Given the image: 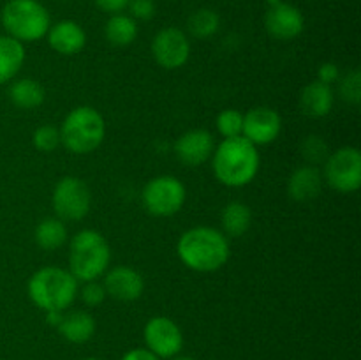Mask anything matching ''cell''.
Listing matches in <instances>:
<instances>
[{
    "label": "cell",
    "instance_id": "6da1fadb",
    "mask_svg": "<svg viewBox=\"0 0 361 360\" xmlns=\"http://www.w3.org/2000/svg\"><path fill=\"white\" fill-rule=\"evenodd\" d=\"M180 261L201 274L217 272L231 256L229 240L221 229L212 226H194L182 233L176 244Z\"/></svg>",
    "mask_w": 361,
    "mask_h": 360
},
{
    "label": "cell",
    "instance_id": "7a4b0ae2",
    "mask_svg": "<svg viewBox=\"0 0 361 360\" xmlns=\"http://www.w3.org/2000/svg\"><path fill=\"white\" fill-rule=\"evenodd\" d=\"M261 157L256 145L243 136L226 138L215 145L212 154V169L222 186L245 187L256 179L259 172Z\"/></svg>",
    "mask_w": 361,
    "mask_h": 360
},
{
    "label": "cell",
    "instance_id": "3957f363",
    "mask_svg": "<svg viewBox=\"0 0 361 360\" xmlns=\"http://www.w3.org/2000/svg\"><path fill=\"white\" fill-rule=\"evenodd\" d=\"M80 282L69 270L48 265L30 275L27 284L32 304L44 313H63L78 299Z\"/></svg>",
    "mask_w": 361,
    "mask_h": 360
},
{
    "label": "cell",
    "instance_id": "277c9868",
    "mask_svg": "<svg viewBox=\"0 0 361 360\" xmlns=\"http://www.w3.org/2000/svg\"><path fill=\"white\" fill-rule=\"evenodd\" d=\"M111 261V247L97 229H81L69 242V272L78 282L97 281Z\"/></svg>",
    "mask_w": 361,
    "mask_h": 360
},
{
    "label": "cell",
    "instance_id": "5b68a950",
    "mask_svg": "<svg viewBox=\"0 0 361 360\" xmlns=\"http://www.w3.org/2000/svg\"><path fill=\"white\" fill-rule=\"evenodd\" d=\"M60 143L76 155H87L97 150L106 138V120L94 106H76L63 119Z\"/></svg>",
    "mask_w": 361,
    "mask_h": 360
},
{
    "label": "cell",
    "instance_id": "8992f818",
    "mask_svg": "<svg viewBox=\"0 0 361 360\" xmlns=\"http://www.w3.org/2000/svg\"><path fill=\"white\" fill-rule=\"evenodd\" d=\"M0 23L6 35L25 44L46 37L51 16L39 0H7L0 11Z\"/></svg>",
    "mask_w": 361,
    "mask_h": 360
},
{
    "label": "cell",
    "instance_id": "52a82bcc",
    "mask_svg": "<svg viewBox=\"0 0 361 360\" xmlns=\"http://www.w3.org/2000/svg\"><path fill=\"white\" fill-rule=\"evenodd\" d=\"M187 200V189L173 175H159L148 180L141 191V203L155 217H169L182 210Z\"/></svg>",
    "mask_w": 361,
    "mask_h": 360
},
{
    "label": "cell",
    "instance_id": "ba28073f",
    "mask_svg": "<svg viewBox=\"0 0 361 360\" xmlns=\"http://www.w3.org/2000/svg\"><path fill=\"white\" fill-rule=\"evenodd\" d=\"M321 173L324 182L337 193H356L361 186V152L351 145L330 152Z\"/></svg>",
    "mask_w": 361,
    "mask_h": 360
},
{
    "label": "cell",
    "instance_id": "9c48e42d",
    "mask_svg": "<svg viewBox=\"0 0 361 360\" xmlns=\"http://www.w3.org/2000/svg\"><path fill=\"white\" fill-rule=\"evenodd\" d=\"M51 205L56 217L63 222L81 221L87 217L92 207L90 187L80 176H63L53 189Z\"/></svg>",
    "mask_w": 361,
    "mask_h": 360
},
{
    "label": "cell",
    "instance_id": "30bf717a",
    "mask_svg": "<svg viewBox=\"0 0 361 360\" xmlns=\"http://www.w3.org/2000/svg\"><path fill=\"white\" fill-rule=\"evenodd\" d=\"M152 55H154L155 62L164 69H180L190 59L189 35L176 27L162 28L152 41Z\"/></svg>",
    "mask_w": 361,
    "mask_h": 360
},
{
    "label": "cell",
    "instance_id": "8fae6325",
    "mask_svg": "<svg viewBox=\"0 0 361 360\" xmlns=\"http://www.w3.org/2000/svg\"><path fill=\"white\" fill-rule=\"evenodd\" d=\"M145 348L159 359H173L183 348L182 328L168 316H154L143 328Z\"/></svg>",
    "mask_w": 361,
    "mask_h": 360
},
{
    "label": "cell",
    "instance_id": "7c38bea8",
    "mask_svg": "<svg viewBox=\"0 0 361 360\" xmlns=\"http://www.w3.org/2000/svg\"><path fill=\"white\" fill-rule=\"evenodd\" d=\"M281 131L282 116L279 115L277 109L268 108V106H257V108L243 113L242 136L256 147L274 143L281 136Z\"/></svg>",
    "mask_w": 361,
    "mask_h": 360
},
{
    "label": "cell",
    "instance_id": "4fadbf2b",
    "mask_svg": "<svg viewBox=\"0 0 361 360\" xmlns=\"http://www.w3.org/2000/svg\"><path fill=\"white\" fill-rule=\"evenodd\" d=\"M264 27L271 37L279 39V41H293L305 28V18L298 7L288 2H281L267 11Z\"/></svg>",
    "mask_w": 361,
    "mask_h": 360
},
{
    "label": "cell",
    "instance_id": "5bb4252c",
    "mask_svg": "<svg viewBox=\"0 0 361 360\" xmlns=\"http://www.w3.org/2000/svg\"><path fill=\"white\" fill-rule=\"evenodd\" d=\"M102 277H104L102 284H104L108 296L120 300V302H134L145 292L143 275L136 268L127 267V265L108 268Z\"/></svg>",
    "mask_w": 361,
    "mask_h": 360
},
{
    "label": "cell",
    "instance_id": "9a60e30c",
    "mask_svg": "<svg viewBox=\"0 0 361 360\" xmlns=\"http://www.w3.org/2000/svg\"><path fill=\"white\" fill-rule=\"evenodd\" d=\"M215 150L214 134L207 129H189L175 141V154L190 168L204 164Z\"/></svg>",
    "mask_w": 361,
    "mask_h": 360
},
{
    "label": "cell",
    "instance_id": "2e32d148",
    "mask_svg": "<svg viewBox=\"0 0 361 360\" xmlns=\"http://www.w3.org/2000/svg\"><path fill=\"white\" fill-rule=\"evenodd\" d=\"M46 39L53 52H56L59 55L73 56L80 53L87 44V32L78 21L62 20L49 27Z\"/></svg>",
    "mask_w": 361,
    "mask_h": 360
},
{
    "label": "cell",
    "instance_id": "e0dca14e",
    "mask_svg": "<svg viewBox=\"0 0 361 360\" xmlns=\"http://www.w3.org/2000/svg\"><path fill=\"white\" fill-rule=\"evenodd\" d=\"M323 173L317 166L303 164L291 173L288 180V194L295 201L316 200L323 191Z\"/></svg>",
    "mask_w": 361,
    "mask_h": 360
},
{
    "label": "cell",
    "instance_id": "ac0fdd59",
    "mask_svg": "<svg viewBox=\"0 0 361 360\" xmlns=\"http://www.w3.org/2000/svg\"><path fill=\"white\" fill-rule=\"evenodd\" d=\"M334 88L323 81H310L300 94V109L310 119H323L334 109Z\"/></svg>",
    "mask_w": 361,
    "mask_h": 360
},
{
    "label": "cell",
    "instance_id": "d6986e66",
    "mask_svg": "<svg viewBox=\"0 0 361 360\" xmlns=\"http://www.w3.org/2000/svg\"><path fill=\"white\" fill-rule=\"evenodd\" d=\"M95 327L97 325H95L94 316L90 313H87V311H69V313H63L56 330L66 341L73 342V344H83V342L90 341L94 337Z\"/></svg>",
    "mask_w": 361,
    "mask_h": 360
},
{
    "label": "cell",
    "instance_id": "ffe728a7",
    "mask_svg": "<svg viewBox=\"0 0 361 360\" xmlns=\"http://www.w3.org/2000/svg\"><path fill=\"white\" fill-rule=\"evenodd\" d=\"M25 46L9 35H0V85H6L16 78L25 64Z\"/></svg>",
    "mask_w": 361,
    "mask_h": 360
},
{
    "label": "cell",
    "instance_id": "44dd1931",
    "mask_svg": "<svg viewBox=\"0 0 361 360\" xmlns=\"http://www.w3.org/2000/svg\"><path fill=\"white\" fill-rule=\"evenodd\" d=\"M7 95L16 108L35 109L44 102L46 92L34 78H20V80H13Z\"/></svg>",
    "mask_w": 361,
    "mask_h": 360
},
{
    "label": "cell",
    "instance_id": "7402d4cb",
    "mask_svg": "<svg viewBox=\"0 0 361 360\" xmlns=\"http://www.w3.org/2000/svg\"><path fill=\"white\" fill-rule=\"evenodd\" d=\"M222 222V233L231 239H238V236L245 235L252 224V210L243 201H229L224 207L221 214Z\"/></svg>",
    "mask_w": 361,
    "mask_h": 360
},
{
    "label": "cell",
    "instance_id": "603a6c76",
    "mask_svg": "<svg viewBox=\"0 0 361 360\" xmlns=\"http://www.w3.org/2000/svg\"><path fill=\"white\" fill-rule=\"evenodd\" d=\"M34 239L41 249L56 251L66 246V242L69 240V232L62 219L44 217L35 226Z\"/></svg>",
    "mask_w": 361,
    "mask_h": 360
},
{
    "label": "cell",
    "instance_id": "cb8c5ba5",
    "mask_svg": "<svg viewBox=\"0 0 361 360\" xmlns=\"http://www.w3.org/2000/svg\"><path fill=\"white\" fill-rule=\"evenodd\" d=\"M137 32H140L137 21L123 13L111 14L104 25V35L108 42H111L113 46H118V48L133 44L137 37Z\"/></svg>",
    "mask_w": 361,
    "mask_h": 360
},
{
    "label": "cell",
    "instance_id": "d4e9b609",
    "mask_svg": "<svg viewBox=\"0 0 361 360\" xmlns=\"http://www.w3.org/2000/svg\"><path fill=\"white\" fill-rule=\"evenodd\" d=\"M221 28V16L214 9H197L187 20V32L194 39H210Z\"/></svg>",
    "mask_w": 361,
    "mask_h": 360
},
{
    "label": "cell",
    "instance_id": "484cf974",
    "mask_svg": "<svg viewBox=\"0 0 361 360\" xmlns=\"http://www.w3.org/2000/svg\"><path fill=\"white\" fill-rule=\"evenodd\" d=\"M215 126H217L219 134L222 138H236L242 136L243 129V113L238 112V109H222L217 115V120H215Z\"/></svg>",
    "mask_w": 361,
    "mask_h": 360
},
{
    "label": "cell",
    "instance_id": "4316f807",
    "mask_svg": "<svg viewBox=\"0 0 361 360\" xmlns=\"http://www.w3.org/2000/svg\"><path fill=\"white\" fill-rule=\"evenodd\" d=\"M338 94L342 101L349 102L353 106H358L361 102V73L358 69L349 71L348 74L338 78Z\"/></svg>",
    "mask_w": 361,
    "mask_h": 360
},
{
    "label": "cell",
    "instance_id": "83f0119b",
    "mask_svg": "<svg viewBox=\"0 0 361 360\" xmlns=\"http://www.w3.org/2000/svg\"><path fill=\"white\" fill-rule=\"evenodd\" d=\"M32 145H34L39 152H44V154L56 150V148L62 145L60 143L59 127L49 126V124L37 127V129L32 133Z\"/></svg>",
    "mask_w": 361,
    "mask_h": 360
},
{
    "label": "cell",
    "instance_id": "f1b7e54d",
    "mask_svg": "<svg viewBox=\"0 0 361 360\" xmlns=\"http://www.w3.org/2000/svg\"><path fill=\"white\" fill-rule=\"evenodd\" d=\"M302 155L310 166L324 164V161L330 155V148L328 143L321 136H309L302 143Z\"/></svg>",
    "mask_w": 361,
    "mask_h": 360
},
{
    "label": "cell",
    "instance_id": "f546056e",
    "mask_svg": "<svg viewBox=\"0 0 361 360\" xmlns=\"http://www.w3.org/2000/svg\"><path fill=\"white\" fill-rule=\"evenodd\" d=\"M78 296H80L85 306L97 307L101 304H104V300L108 299V293H106V288L102 282L87 281L81 282V288L78 289Z\"/></svg>",
    "mask_w": 361,
    "mask_h": 360
},
{
    "label": "cell",
    "instance_id": "4dcf8cb0",
    "mask_svg": "<svg viewBox=\"0 0 361 360\" xmlns=\"http://www.w3.org/2000/svg\"><path fill=\"white\" fill-rule=\"evenodd\" d=\"M129 9V16L134 20L147 21L155 16V2L154 0H129L127 4Z\"/></svg>",
    "mask_w": 361,
    "mask_h": 360
},
{
    "label": "cell",
    "instance_id": "1f68e13d",
    "mask_svg": "<svg viewBox=\"0 0 361 360\" xmlns=\"http://www.w3.org/2000/svg\"><path fill=\"white\" fill-rule=\"evenodd\" d=\"M341 76H342L341 69H338L337 64H334V62H324L323 66L319 67V71H317V80L323 81V83H326V85H330V87L334 83H337L338 78Z\"/></svg>",
    "mask_w": 361,
    "mask_h": 360
},
{
    "label": "cell",
    "instance_id": "d6a6232c",
    "mask_svg": "<svg viewBox=\"0 0 361 360\" xmlns=\"http://www.w3.org/2000/svg\"><path fill=\"white\" fill-rule=\"evenodd\" d=\"M95 6L106 14H118L127 9L129 0H94Z\"/></svg>",
    "mask_w": 361,
    "mask_h": 360
},
{
    "label": "cell",
    "instance_id": "836d02e7",
    "mask_svg": "<svg viewBox=\"0 0 361 360\" xmlns=\"http://www.w3.org/2000/svg\"><path fill=\"white\" fill-rule=\"evenodd\" d=\"M122 360H161V359H159L157 355H154V353L147 348H134V349H129V352L122 356Z\"/></svg>",
    "mask_w": 361,
    "mask_h": 360
},
{
    "label": "cell",
    "instance_id": "e575fe53",
    "mask_svg": "<svg viewBox=\"0 0 361 360\" xmlns=\"http://www.w3.org/2000/svg\"><path fill=\"white\" fill-rule=\"evenodd\" d=\"M268 2V6H277V4H281V2H284V0H267Z\"/></svg>",
    "mask_w": 361,
    "mask_h": 360
},
{
    "label": "cell",
    "instance_id": "d590c367",
    "mask_svg": "<svg viewBox=\"0 0 361 360\" xmlns=\"http://www.w3.org/2000/svg\"><path fill=\"white\" fill-rule=\"evenodd\" d=\"M175 360H196V359H190V356H178V359Z\"/></svg>",
    "mask_w": 361,
    "mask_h": 360
},
{
    "label": "cell",
    "instance_id": "8d00e7d4",
    "mask_svg": "<svg viewBox=\"0 0 361 360\" xmlns=\"http://www.w3.org/2000/svg\"><path fill=\"white\" fill-rule=\"evenodd\" d=\"M85 360H99V359H94V356H90V359H85Z\"/></svg>",
    "mask_w": 361,
    "mask_h": 360
}]
</instances>
